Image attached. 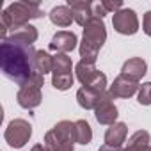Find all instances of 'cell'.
<instances>
[{
  "label": "cell",
  "instance_id": "1",
  "mask_svg": "<svg viewBox=\"0 0 151 151\" xmlns=\"http://www.w3.org/2000/svg\"><path fill=\"white\" fill-rule=\"evenodd\" d=\"M36 52L37 50H34L32 45L14 41L13 37L2 39V45H0V68H2V73L14 84L23 86L34 73H37L34 68Z\"/></svg>",
  "mask_w": 151,
  "mask_h": 151
},
{
  "label": "cell",
  "instance_id": "2",
  "mask_svg": "<svg viewBox=\"0 0 151 151\" xmlns=\"http://www.w3.org/2000/svg\"><path fill=\"white\" fill-rule=\"evenodd\" d=\"M45 13L39 7V2H13L2 11V25H0V36L7 39V30L14 32L20 27L29 25L30 20L43 18Z\"/></svg>",
  "mask_w": 151,
  "mask_h": 151
},
{
  "label": "cell",
  "instance_id": "3",
  "mask_svg": "<svg viewBox=\"0 0 151 151\" xmlns=\"http://www.w3.org/2000/svg\"><path fill=\"white\" fill-rule=\"evenodd\" d=\"M107 41V27L105 22L98 16L91 18L87 22V25L84 27V36H82V43L78 46L80 57L84 62L87 64H94L98 59V53L101 50V46Z\"/></svg>",
  "mask_w": 151,
  "mask_h": 151
},
{
  "label": "cell",
  "instance_id": "4",
  "mask_svg": "<svg viewBox=\"0 0 151 151\" xmlns=\"http://www.w3.org/2000/svg\"><path fill=\"white\" fill-rule=\"evenodd\" d=\"M75 123L71 121H59L45 133V144L50 151H75Z\"/></svg>",
  "mask_w": 151,
  "mask_h": 151
},
{
  "label": "cell",
  "instance_id": "5",
  "mask_svg": "<svg viewBox=\"0 0 151 151\" xmlns=\"http://www.w3.org/2000/svg\"><path fill=\"white\" fill-rule=\"evenodd\" d=\"M43 84H45V77L41 73H34L23 86H20V89L16 93L18 105L22 109H27V110H32V109L39 107L41 101H43V94H41Z\"/></svg>",
  "mask_w": 151,
  "mask_h": 151
},
{
  "label": "cell",
  "instance_id": "6",
  "mask_svg": "<svg viewBox=\"0 0 151 151\" xmlns=\"http://www.w3.org/2000/svg\"><path fill=\"white\" fill-rule=\"evenodd\" d=\"M75 73H77V78L82 84V87H89L98 93L107 91V75L103 71L96 69L94 64H87V62L80 60L75 66Z\"/></svg>",
  "mask_w": 151,
  "mask_h": 151
},
{
  "label": "cell",
  "instance_id": "7",
  "mask_svg": "<svg viewBox=\"0 0 151 151\" xmlns=\"http://www.w3.org/2000/svg\"><path fill=\"white\" fill-rule=\"evenodd\" d=\"M30 137H32V124L25 119H20V117L13 119L4 132V139L13 149L23 147L30 140Z\"/></svg>",
  "mask_w": 151,
  "mask_h": 151
},
{
  "label": "cell",
  "instance_id": "8",
  "mask_svg": "<svg viewBox=\"0 0 151 151\" xmlns=\"http://www.w3.org/2000/svg\"><path fill=\"white\" fill-rule=\"evenodd\" d=\"M112 27L117 34L123 36H133L139 30V18L133 9L123 7L121 11L112 14Z\"/></svg>",
  "mask_w": 151,
  "mask_h": 151
},
{
  "label": "cell",
  "instance_id": "9",
  "mask_svg": "<svg viewBox=\"0 0 151 151\" xmlns=\"http://www.w3.org/2000/svg\"><path fill=\"white\" fill-rule=\"evenodd\" d=\"M112 100H114V98L110 96V93L105 91L103 96H101V100H100V103L96 105V109H94V117H96V121H98L100 124H109V126H110V124L117 123L119 110H117V107L114 105Z\"/></svg>",
  "mask_w": 151,
  "mask_h": 151
},
{
  "label": "cell",
  "instance_id": "10",
  "mask_svg": "<svg viewBox=\"0 0 151 151\" xmlns=\"http://www.w3.org/2000/svg\"><path fill=\"white\" fill-rule=\"evenodd\" d=\"M140 89L139 82L133 78H128L126 75H119L114 78V82L109 86V93L112 98H132L133 94H137Z\"/></svg>",
  "mask_w": 151,
  "mask_h": 151
},
{
  "label": "cell",
  "instance_id": "11",
  "mask_svg": "<svg viewBox=\"0 0 151 151\" xmlns=\"http://www.w3.org/2000/svg\"><path fill=\"white\" fill-rule=\"evenodd\" d=\"M77 43H78V37L75 32H69V30H59L57 34H53V37L50 39V50H53L55 53H68V52H73L77 48Z\"/></svg>",
  "mask_w": 151,
  "mask_h": 151
},
{
  "label": "cell",
  "instance_id": "12",
  "mask_svg": "<svg viewBox=\"0 0 151 151\" xmlns=\"http://www.w3.org/2000/svg\"><path fill=\"white\" fill-rule=\"evenodd\" d=\"M71 11H73V18L80 27H86L87 22L91 18H94V4L93 2H86V0H68L66 4Z\"/></svg>",
  "mask_w": 151,
  "mask_h": 151
},
{
  "label": "cell",
  "instance_id": "13",
  "mask_svg": "<svg viewBox=\"0 0 151 151\" xmlns=\"http://www.w3.org/2000/svg\"><path fill=\"white\" fill-rule=\"evenodd\" d=\"M146 73H147V64L140 57H132V59L124 60V64L121 68V75H126L128 78H133L137 82L144 77Z\"/></svg>",
  "mask_w": 151,
  "mask_h": 151
},
{
  "label": "cell",
  "instance_id": "14",
  "mask_svg": "<svg viewBox=\"0 0 151 151\" xmlns=\"http://www.w3.org/2000/svg\"><path fill=\"white\" fill-rule=\"evenodd\" d=\"M101 96H103V93L93 91V89H89V87H80V89L77 91V101H78V105H80L82 109H86V110H94L96 105L100 103Z\"/></svg>",
  "mask_w": 151,
  "mask_h": 151
},
{
  "label": "cell",
  "instance_id": "15",
  "mask_svg": "<svg viewBox=\"0 0 151 151\" xmlns=\"http://www.w3.org/2000/svg\"><path fill=\"white\" fill-rule=\"evenodd\" d=\"M128 135V126L124 123H114L105 132V144L109 146H123Z\"/></svg>",
  "mask_w": 151,
  "mask_h": 151
},
{
  "label": "cell",
  "instance_id": "16",
  "mask_svg": "<svg viewBox=\"0 0 151 151\" xmlns=\"http://www.w3.org/2000/svg\"><path fill=\"white\" fill-rule=\"evenodd\" d=\"M48 18H50V22L53 23V25H57V27H69L73 22H75V18H73V11L68 7V6H55L50 13H48Z\"/></svg>",
  "mask_w": 151,
  "mask_h": 151
},
{
  "label": "cell",
  "instance_id": "17",
  "mask_svg": "<svg viewBox=\"0 0 151 151\" xmlns=\"http://www.w3.org/2000/svg\"><path fill=\"white\" fill-rule=\"evenodd\" d=\"M37 29L34 27V25H25V27H20L18 30H14V32H11V36L9 37H13L14 41H20V43H25V45H34L36 41H37Z\"/></svg>",
  "mask_w": 151,
  "mask_h": 151
},
{
  "label": "cell",
  "instance_id": "18",
  "mask_svg": "<svg viewBox=\"0 0 151 151\" xmlns=\"http://www.w3.org/2000/svg\"><path fill=\"white\" fill-rule=\"evenodd\" d=\"M75 140H77L78 144H82V146L91 144V140H93V128H91V124L86 119L75 121Z\"/></svg>",
  "mask_w": 151,
  "mask_h": 151
},
{
  "label": "cell",
  "instance_id": "19",
  "mask_svg": "<svg viewBox=\"0 0 151 151\" xmlns=\"http://www.w3.org/2000/svg\"><path fill=\"white\" fill-rule=\"evenodd\" d=\"M34 68L37 73H41L43 77L46 73H52L53 68V55H50L46 50H37L36 52V59H34Z\"/></svg>",
  "mask_w": 151,
  "mask_h": 151
},
{
  "label": "cell",
  "instance_id": "20",
  "mask_svg": "<svg viewBox=\"0 0 151 151\" xmlns=\"http://www.w3.org/2000/svg\"><path fill=\"white\" fill-rule=\"evenodd\" d=\"M73 69V62L71 57L68 53H55L53 55V68H52V75H64V73H71Z\"/></svg>",
  "mask_w": 151,
  "mask_h": 151
},
{
  "label": "cell",
  "instance_id": "21",
  "mask_svg": "<svg viewBox=\"0 0 151 151\" xmlns=\"http://www.w3.org/2000/svg\"><path fill=\"white\" fill-rule=\"evenodd\" d=\"M149 142H151L149 132H146V130H137V132H133V133L130 135L126 147H130V149H133V147H142V146H149Z\"/></svg>",
  "mask_w": 151,
  "mask_h": 151
},
{
  "label": "cell",
  "instance_id": "22",
  "mask_svg": "<svg viewBox=\"0 0 151 151\" xmlns=\"http://www.w3.org/2000/svg\"><path fill=\"white\" fill-rule=\"evenodd\" d=\"M75 78H73V73H64V75H52V86L57 91H68L71 89Z\"/></svg>",
  "mask_w": 151,
  "mask_h": 151
},
{
  "label": "cell",
  "instance_id": "23",
  "mask_svg": "<svg viewBox=\"0 0 151 151\" xmlns=\"http://www.w3.org/2000/svg\"><path fill=\"white\" fill-rule=\"evenodd\" d=\"M137 101L140 105H151V82H144L137 93Z\"/></svg>",
  "mask_w": 151,
  "mask_h": 151
},
{
  "label": "cell",
  "instance_id": "24",
  "mask_svg": "<svg viewBox=\"0 0 151 151\" xmlns=\"http://www.w3.org/2000/svg\"><path fill=\"white\" fill-rule=\"evenodd\" d=\"M103 7H105V11L110 14H114V13H117V11H121L123 9V2H121V0H114V2H109V0H103Z\"/></svg>",
  "mask_w": 151,
  "mask_h": 151
},
{
  "label": "cell",
  "instance_id": "25",
  "mask_svg": "<svg viewBox=\"0 0 151 151\" xmlns=\"http://www.w3.org/2000/svg\"><path fill=\"white\" fill-rule=\"evenodd\" d=\"M142 30H144L146 36L151 37V11H147L142 18Z\"/></svg>",
  "mask_w": 151,
  "mask_h": 151
},
{
  "label": "cell",
  "instance_id": "26",
  "mask_svg": "<svg viewBox=\"0 0 151 151\" xmlns=\"http://www.w3.org/2000/svg\"><path fill=\"white\" fill-rule=\"evenodd\" d=\"M98 151H124L121 146H109V144H103V146H100V149Z\"/></svg>",
  "mask_w": 151,
  "mask_h": 151
},
{
  "label": "cell",
  "instance_id": "27",
  "mask_svg": "<svg viewBox=\"0 0 151 151\" xmlns=\"http://www.w3.org/2000/svg\"><path fill=\"white\" fill-rule=\"evenodd\" d=\"M30 151H50V147L46 144H36V146H32Z\"/></svg>",
  "mask_w": 151,
  "mask_h": 151
},
{
  "label": "cell",
  "instance_id": "28",
  "mask_svg": "<svg viewBox=\"0 0 151 151\" xmlns=\"http://www.w3.org/2000/svg\"><path fill=\"white\" fill-rule=\"evenodd\" d=\"M124 151H151V144H149V146H142V147H133V149L124 147Z\"/></svg>",
  "mask_w": 151,
  "mask_h": 151
}]
</instances>
